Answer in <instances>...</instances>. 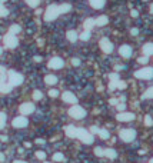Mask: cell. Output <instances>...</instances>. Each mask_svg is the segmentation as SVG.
<instances>
[{
    "label": "cell",
    "instance_id": "6da1fadb",
    "mask_svg": "<svg viewBox=\"0 0 153 163\" xmlns=\"http://www.w3.org/2000/svg\"><path fill=\"white\" fill-rule=\"evenodd\" d=\"M76 137L80 142H83L85 144H92V143L95 142V139H93V135H92L90 132H88L86 129H82V127H77Z\"/></svg>",
    "mask_w": 153,
    "mask_h": 163
},
{
    "label": "cell",
    "instance_id": "7a4b0ae2",
    "mask_svg": "<svg viewBox=\"0 0 153 163\" xmlns=\"http://www.w3.org/2000/svg\"><path fill=\"white\" fill-rule=\"evenodd\" d=\"M59 16H60V11H59V6H56V4H50L44 10V20L46 22H53Z\"/></svg>",
    "mask_w": 153,
    "mask_h": 163
},
{
    "label": "cell",
    "instance_id": "3957f363",
    "mask_svg": "<svg viewBox=\"0 0 153 163\" xmlns=\"http://www.w3.org/2000/svg\"><path fill=\"white\" fill-rule=\"evenodd\" d=\"M23 80H24V79H23V76L20 73H17V72H14V70H9V72H7V83H9L11 87L22 85Z\"/></svg>",
    "mask_w": 153,
    "mask_h": 163
},
{
    "label": "cell",
    "instance_id": "277c9868",
    "mask_svg": "<svg viewBox=\"0 0 153 163\" xmlns=\"http://www.w3.org/2000/svg\"><path fill=\"white\" fill-rule=\"evenodd\" d=\"M134 77L142 79V80H150V79H153V67L146 66V67H142V69L136 70L134 72Z\"/></svg>",
    "mask_w": 153,
    "mask_h": 163
},
{
    "label": "cell",
    "instance_id": "5b68a950",
    "mask_svg": "<svg viewBox=\"0 0 153 163\" xmlns=\"http://www.w3.org/2000/svg\"><path fill=\"white\" fill-rule=\"evenodd\" d=\"M69 116H72L73 119L80 120L86 116V110L82 107V106H79V105H73L72 107L69 109Z\"/></svg>",
    "mask_w": 153,
    "mask_h": 163
},
{
    "label": "cell",
    "instance_id": "8992f818",
    "mask_svg": "<svg viewBox=\"0 0 153 163\" xmlns=\"http://www.w3.org/2000/svg\"><path fill=\"white\" fill-rule=\"evenodd\" d=\"M119 137H120L125 143H130V142H133L134 137H136V132L133 130V129H123V130H120V133H119Z\"/></svg>",
    "mask_w": 153,
    "mask_h": 163
},
{
    "label": "cell",
    "instance_id": "52a82bcc",
    "mask_svg": "<svg viewBox=\"0 0 153 163\" xmlns=\"http://www.w3.org/2000/svg\"><path fill=\"white\" fill-rule=\"evenodd\" d=\"M3 43H4V46H6L7 49H14V47L19 44V40H17V37H16L14 34L7 33V34L3 37Z\"/></svg>",
    "mask_w": 153,
    "mask_h": 163
},
{
    "label": "cell",
    "instance_id": "ba28073f",
    "mask_svg": "<svg viewBox=\"0 0 153 163\" xmlns=\"http://www.w3.org/2000/svg\"><path fill=\"white\" fill-rule=\"evenodd\" d=\"M13 87L7 83V73H0V93H9Z\"/></svg>",
    "mask_w": 153,
    "mask_h": 163
},
{
    "label": "cell",
    "instance_id": "9c48e42d",
    "mask_svg": "<svg viewBox=\"0 0 153 163\" xmlns=\"http://www.w3.org/2000/svg\"><path fill=\"white\" fill-rule=\"evenodd\" d=\"M99 46H100V49H102V52L106 54H109L113 52V44L110 42L107 37H103V39H100V42H99Z\"/></svg>",
    "mask_w": 153,
    "mask_h": 163
},
{
    "label": "cell",
    "instance_id": "30bf717a",
    "mask_svg": "<svg viewBox=\"0 0 153 163\" xmlns=\"http://www.w3.org/2000/svg\"><path fill=\"white\" fill-rule=\"evenodd\" d=\"M27 123H29V120L26 119L24 116H17V117H14L13 122H11L13 127H16V129H23V127H26Z\"/></svg>",
    "mask_w": 153,
    "mask_h": 163
},
{
    "label": "cell",
    "instance_id": "8fae6325",
    "mask_svg": "<svg viewBox=\"0 0 153 163\" xmlns=\"http://www.w3.org/2000/svg\"><path fill=\"white\" fill-rule=\"evenodd\" d=\"M19 110H20V113H22L23 116H27V115H30V113L34 112V105H33V103H29V102L22 103L20 107H19Z\"/></svg>",
    "mask_w": 153,
    "mask_h": 163
},
{
    "label": "cell",
    "instance_id": "7c38bea8",
    "mask_svg": "<svg viewBox=\"0 0 153 163\" xmlns=\"http://www.w3.org/2000/svg\"><path fill=\"white\" fill-rule=\"evenodd\" d=\"M116 119L119 122H132V120H134V115L132 112H119Z\"/></svg>",
    "mask_w": 153,
    "mask_h": 163
},
{
    "label": "cell",
    "instance_id": "4fadbf2b",
    "mask_svg": "<svg viewBox=\"0 0 153 163\" xmlns=\"http://www.w3.org/2000/svg\"><path fill=\"white\" fill-rule=\"evenodd\" d=\"M65 66V62H63V59H60V57H53V59H50V62H49V67L50 69H62Z\"/></svg>",
    "mask_w": 153,
    "mask_h": 163
},
{
    "label": "cell",
    "instance_id": "5bb4252c",
    "mask_svg": "<svg viewBox=\"0 0 153 163\" xmlns=\"http://www.w3.org/2000/svg\"><path fill=\"white\" fill-rule=\"evenodd\" d=\"M62 99H63V102L69 103V105H76L77 103V98L72 92H65V93L62 95Z\"/></svg>",
    "mask_w": 153,
    "mask_h": 163
},
{
    "label": "cell",
    "instance_id": "9a60e30c",
    "mask_svg": "<svg viewBox=\"0 0 153 163\" xmlns=\"http://www.w3.org/2000/svg\"><path fill=\"white\" fill-rule=\"evenodd\" d=\"M132 47L129 44H122L120 47H119V53H120L122 57H125V59H127V57H130L132 56Z\"/></svg>",
    "mask_w": 153,
    "mask_h": 163
},
{
    "label": "cell",
    "instance_id": "2e32d148",
    "mask_svg": "<svg viewBox=\"0 0 153 163\" xmlns=\"http://www.w3.org/2000/svg\"><path fill=\"white\" fill-rule=\"evenodd\" d=\"M76 130H77V127L76 126H73V125H67L65 127V133L69 136V137H76Z\"/></svg>",
    "mask_w": 153,
    "mask_h": 163
},
{
    "label": "cell",
    "instance_id": "e0dca14e",
    "mask_svg": "<svg viewBox=\"0 0 153 163\" xmlns=\"http://www.w3.org/2000/svg\"><path fill=\"white\" fill-rule=\"evenodd\" d=\"M66 37H67L69 42L75 43L76 40H79V33H77L76 30H69V32L66 33Z\"/></svg>",
    "mask_w": 153,
    "mask_h": 163
},
{
    "label": "cell",
    "instance_id": "ac0fdd59",
    "mask_svg": "<svg viewBox=\"0 0 153 163\" xmlns=\"http://www.w3.org/2000/svg\"><path fill=\"white\" fill-rule=\"evenodd\" d=\"M109 23V17L107 16H99L97 19H95V26H106Z\"/></svg>",
    "mask_w": 153,
    "mask_h": 163
},
{
    "label": "cell",
    "instance_id": "d6986e66",
    "mask_svg": "<svg viewBox=\"0 0 153 163\" xmlns=\"http://www.w3.org/2000/svg\"><path fill=\"white\" fill-rule=\"evenodd\" d=\"M89 3H90V6L93 9H102L106 4V0H90Z\"/></svg>",
    "mask_w": 153,
    "mask_h": 163
},
{
    "label": "cell",
    "instance_id": "ffe728a7",
    "mask_svg": "<svg viewBox=\"0 0 153 163\" xmlns=\"http://www.w3.org/2000/svg\"><path fill=\"white\" fill-rule=\"evenodd\" d=\"M44 83L49 85V86H53V85L57 83V77L55 75H47V76L44 77Z\"/></svg>",
    "mask_w": 153,
    "mask_h": 163
},
{
    "label": "cell",
    "instance_id": "44dd1931",
    "mask_svg": "<svg viewBox=\"0 0 153 163\" xmlns=\"http://www.w3.org/2000/svg\"><path fill=\"white\" fill-rule=\"evenodd\" d=\"M105 157H109V159H116L117 157V152L116 150H113V149H110V147H107V149H105Z\"/></svg>",
    "mask_w": 153,
    "mask_h": 163
},
{
    "label": "cell",
    "instance_id": "7402d4cb",
    "mask_svg": "<svg viewBox=\"0 0 153 163\" xmlns=\"http://www.w3.org/2000/svg\"><path fill=\"white\" fill-rule=\"evenodd\" d=\"M143 53L144 56H152L153 54V43H146L143 46Z\"/></svg>",
    "mask_w": 153,
    "mask_h": 163
},
{
    "label": "cell",
    "instance_id": "603a6c76",
    "mask_svg": "<svg viewBox=\"0 0 153 163\" xmlns=\"http://www.w3.org/2000/svg\"><path fill=\"white\" fill-rule=\"evenodd\" d=\"M70 10H72V4H69V3H63V4H60V6H59V11H60V14L69 13Z\"/></svg>",
    "mask_w": 153,
    "mask_h": 163
},
{
    "label": "cell",
    "instance_id": "cb8c5ba5",
    "mask_svg": "<svg viewBox=\"0 0 153 163\" xmlns=\"http://www.w3.org/2000/svg\"><path fill=\"white\" fill-rule=\"evenodd\" d=\"M83 26H85V30H92L95 27V19H92V17L86 19L85 23H83Z\"/></svg>",
    "mask_w": 153,
    "mask_h": 163
},
{
    "label": "cell",
    "instance_id": "d4e9b609",
    "mask_svg": "<svg viewBox=\"0 0 153 163\" xmlns=\"http://www.w3.org/2000/svg\"><path fill=\"white\" fill-rule=\"evenodd\" d=\"M22 32V27L19 26V24H11L10 26V29H9V33H11V34H17V33H20Z\"/></svg>",
    "mask_w": 153,
    "mask_h": 163
},
{
    "label": "cell",
    "instance_id": "484cf974",
    "mask_svg": "<svg viewBox=\"0 0 153 163\" xmlns=\"http://www.w3.org/2000/svg\"><path fill=\"white\" fill-rule=\"evenodd\" d=\"M99 136H100L102 139L107 140L110 137V133H109V130H106V129H100V130H99Z\"/></svg>",
    "mask_w": 153,
    "mask_h": 163
},
{
    "label": "cell",
    "instance_id": "4316f807",
    "mask_svg": "<svg viewBox=\"0 0 153 163\" xmlns=\"http://www.w3.org/2000/svg\"><path fill=\"white\" fill-rule=\"evenodd\" d=\"M79 39L83 40V42H88L89 39H90V30H85L82 34H79Z\"/></svg>",
    "mask_w": 153,
    "mask_h": 163
},
{
    "label": "cell",
    "instance_id": "83f0119b",
    "mask_svg": "<svg viewBox=\"0 0 153 163\" xmlns=\"http://www.w3.org/2000/svg\"><path fill=\"white\" fill-rule=\"evenodd\" d=\"M142 99H153V86L149 87V89H147V90L143 93Z\"/></svg>",
    "mask_w": 153,
    "mask_h": 163
},
{
    "label": "cell",
    "instance_id": "f1b7e54d",
    "mask_svg": "<svg viewBox=\"0 0 153 163\" xmlns=\"http://www.w3.org/2000/svg\"><path fill=\"white\" fill-rule=\"evenodd\" d=\"M53 162H65L63 153H55V154H53Z\"/></svg>",
    "mask_w": 153,
    "mask_h": 163
},
{
    "label": "cell",
    "instance_id": "f546056e",
    "mask_svg": "<svg viewBox=\"0 0 153 163\" xmlns=\"http://www.w3.org/2000/svg\"><path fill=\"white\" fill-rule=\"evenodd\" d=\"M26 3H27V6L29 7H37L39 4H40V0H26Z\"/></svg>",
    "mask_w": 153,
    "mask_h": 163
},
{
    "label": "cell",
    "instance_id": "4dcf8cb0",
    "mask_svg": "<svg viewBox=\"0 0 153 163\" xmlns=\"http://www.w3.org/2000/svg\"><path fill=\"white\" fill-rule=\"evenodd\" d=\"M42 98H43V93L40 90H34L33 92V100H40Z\"/></svg>",
    "mask_w": 153,
    "mask_h": 163
},
{
    "label": "cell",
    "instance_id": "1f68e13d",
    "mask_svg": "<svg viewBox=\"0 0 153 163\" xmlns=\"http://www.w3.org/2000/svg\"><path fill=\"white\" fill-rule=\"evenodd\" d=\"M95 154L99 157H105V149L103 147H96L95 149Z\"/></svg>",
    "mask_w": 153,
    "mask_h": 163
},
{
    "label": "cell",
    "instance_id": "d6a6232c",
    "mask_svg": "<svg viewBox=\"0 0 153 163\" xmlns=\"http://www.w3.org/2000/svg\"><path fill=\"white\" fill-rule=\"evenodd\" d=\"M6 125V115L3 112H0V129H3Z\"/></svg>",
    "mask_w": 153,
    "mask_h": 163
},
{
    "label": "cell",
    "instance_id": "836d02e7",
    "mask_svg": "<svg viewBox=\"0 0 153 163\" xmlns=\"http://www.w3.org/2000/svg\"><path fill=\"white\" fill-rule=\"evenodd\" d=\"M7 14H9V10L3 4H0V17H6Z\"/></svg>",
    "mask_w": 153,
    "mask_h": 163
},
{
    "label": "cell",
    "instance_id": "e575fe53",
    "mask_svg": "<svg viewBox=\"0 0 153 163\" xmlns=\"http://www.w3.org/2000/svg\"><path fill=\"white\" fill-rule=\"evenodd\" d=\"M36 157H37L39 160H44V159H46V153H44L43 150H37V152H36Z\"/></svg>",
    "mask_w": 153,
    "mask_h": 163
},
{
    "label": "cell",
    "instance_id": "d590c367",
    "mask_svg": "<svg viewBox=\"0 0 153 163\" xmlns=\"http://www.w3.org/2000/svg\"><path fill=\"white\" fill-rule=\"evenodd\" d=\"M49 96H50V98H57V96H59V90L50 89V90H49Z\"/></svg>",
    "mask_w": 153,
    "mask_h": 163
},
{
    "label": "cell",
    "instance_id": "8d00e7d4",
    "mask_svg": "<svg viewBox=\"0 0 153 163\" xmlns=\"http://www.w3.org/2000/svg\"><path fill=\"white\" fill-rule=\"evenodd\" d=\"M144 125L146 126H152L153 125V119L150 116H144Z\"/></svg>",
    "mask_w": 153,
    "mask_h": 163
},
{
    "label": "cell",
    "instance_id": "74e56055",
    "mask_svg": "<svg viewBox=\"0 0 153 163\" xmlns=\"http://www.w3.org/2000/svg\"><path fill=\"white\" fill-rule=\"evenodd\" d=\"M147 60H149V59H147V56H142V57H139V59H137V62H139V63H142V65H147Z\"/></svg>",
    "mask_w": 153,
    "mask_h": 163
},
{
    "label": "cell",
    "instance_id": "f35d334b",
    "mask_svg": "<svg viewBox=\"0 0 153 163\" xmlns=\"http://www.w3.org/2000/svg\"><path fill=\"white\" fill-rule=\"evenodd\" d=\"M126 87V82H122V80H119L117 83H116V89H125Z\"/></svg>",
    "mask_w": 153,
    "mask_h": 163
},
{
    "label": "cell",
    "instance_id": "ab89813d",
    "mask_svg": "<svg viewBox=\"0 0 153 163\" xmlns=\"http://www.w3.org/2000/svg\"><path fill=\"white\" fill-rule=\"evenodd\" d=\"M116 107H117V110H119V112H125L126 105H125V103H117V105H116Z\"/></svg>",
    "mask_w": 153,
    "mask_h": 163
},
{
    "label": "cell",
    "instance_id": "60d3db41",
    "mask_svg": "<svg viewBox=\"0 0 153 163\" xmlns=\"http://www.w3.org/2000/svg\"><path fill=\"white\" fill-rule=\"evenodd\" d=\"M72 65H73V66H79V65H80V60H79L77 57H73V59H72Z\"/></svg>",
    "mask_w": 153,
    "mask_h": 163
},
{
    "label": "cell",
    "instance_id": "b9f144b4",
    "mask_svg": "<svg viewBox=\"0 0 153 163\" xmlns=\"http://www.w3.org/2000/svg\"><path fill=\"white\" fill-rule=\"evenodd\" d=\"M99 130H100V129H99L97 126H92V127H90V133H99Z\"/></svg>",
    "mask_w": 153,
    "mask_h": 163
},
{
    "label": "cell",
    "instance_id": "7bdbcfd3",
    "mask_svg": "<svg viewBox=\"0 0 153 163\" xmlns=\"http://www.w3.org/2000/svg\"><path fill=\"white\" fill-rule=\"evenodd\" d=\"M109 103L112 105V106H116V105L119 103V100H117V99H110V102H109Z\"/></svg>",
    "mask_w": 153,
    "mask_h": 163
},
{
    "label": "cell",
    "instance_id": "ee69618b",
    "mask_svg": "<svg viewBox=\"0 0 153 163\" xmlns=\"http://www.w3.org/2000/svg\"><path fill=\"white\" fill-rule=\"evenodd\" d=\"M130 33L133 34V36H137V34H139V30H137V29H132Z\"/></svg>",
    "mask_w": 153,
    "mask_h": 163
},
{
    "label": "cell",
    "instance_id": "f6af8a7d",
    "mask_svg": "<svg viewBox=\"0 0 153 163\" xmlns=\"http://www.w3.org/2000/svg\"><path fill=\"white\" fill-rule=\"evenodd\" d=\"M137 16H139L137 10H132V17H137Z\"/></svg>",
    "mask_w": 153,
    "mask_h": 163
},
{
    "label": "cell",
    "instance_id": "bcb514c9",
    "mask_svg": "<svg viewBox=\"0 0 153 163\" xmlns=\"http://www.w3.org/2000/svg\"><path fill=\"white\" fill-rule=\"evenodd\" d=\"M36 143H39V144H43L44 140H42V139H37V140H36Z\"/></svg>",
    "mask_w": 153,
    "mask_h": 163
},
{
    "label": "cell",
    "instance_id": "7dc6e473",
    "mask_svg": "<svg viewBox=\"0 0 153 163\" xmlns=\"http://www.w3.org/2000/svg\"><path fill=\"white\" fill-rule=\"evenodd\" d=\"M4 160V154L3 153H0V162H3Z\"/></svg>",
    "mask_w": 153,
    "mask_h": 163
},
{
    "label": "cell",
    "instance_id": "c3c4849f",
    "mask_svg": "<svg viewBox=\"0 0 153 163\" xmlns=\"http://www.w3.org/2000/svg\"><path fill=\"white\" fill-rule=\"evenodd\" d=\"M0 140L6 142V140H7V137H6V136H0Z\"/></svg>",
    "mask_w": 153,
    "mask_h": 163
},
{
    "label": "cell",
    "instance_id": "681fc988",
    "mask_svg": "<svg viewBox=\"0 0 153 163\" xmlns=\"http://www.w3.org/2000/svg\"><path fill=\"white\" fill-rule=\"evenodd\" d=\"M13 163H27V162H23V160H14Z\"/></svg>",
    "mask_w": 153,
    "mask_h": 163
},
{
    "label": "cell",
    "instance_id": "f907efd6",
    "mask_svg": "<svg viewBox=\"0 0 153 163\" xmlns=\"http://www.w3.org/2000/svg\"><path fill=\"white\" fill-rule=\"evenodd\" d=\"M150 13H152V14H153V3H152V4H150Z\"/></svg>",
    "mask_w": 153,
    "mask_h": 163
},
{
    "label": "cell",
    "instance_id": "816d5d0a",
    "mask_svg": "<svg viewBox=\"0 0 153 163\" xmlns=\"http://www.w3.org/2000/svg\"><path fill=\"white\" fill-rule=\"evenodd\" d=\"M4 1H6V0H0V4H3V3H4Z\"/></svg>",
    "mask_w": 153,
    "mask_h": 163
},
{
    "label": "cell",
    "instance_id": "f5cc1de1",
    "mask_svg": "<svg viewBox=\"0 0 153 163\" xmlns=\"http://www.w3.org/2000/svg\"><path fill=\"white\" fill-rule=\"evenodd\" d=\"M1 52H3V47H1V46H0V54H1Z\"/></svg>",
    "mask_w": 153,
    "mask_h": 163
},
{
    "label": "cell",
    "instance_id": "db71d44e",
    "mask_svg": "<svg viewBox=\"0 0 153 163\" xmlns=\"http://www.w3.org/2000/svg\"><path fill=\"white\" fill-rule=\"evenodd\" d=\"M149 163H153V157H152V159H150V162H149Z\"/></svg>",
    "mask_w": 153,
    "mask_h": 163
},
{
    "label": "cell",
    "instance_id": "11a10c76",
    "mask_svg": "<svg viewBox=\"0 0 153 163\" xmlns=\"http://www.w3.org/2000/svg\"><path fill=\"white\" fill-rule=\"evenodd\" d=\"M43 163H49V162H43Z\"/></svg>",
    "mask_w": 153,
    "mask_h": 163
}]
</instances>
